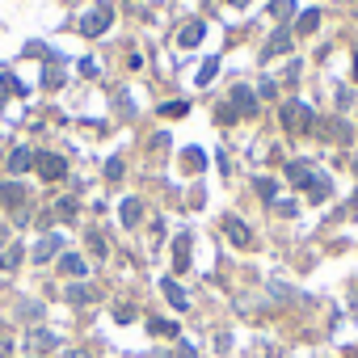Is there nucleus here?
I'll use <instances>...</instances> for the list:
<instances>
[{
    "mask_svg": "<svg viewBox=\"0 0 358 358\" xmlns=\"http://www.w3.org/2000/svg\"><path fill=\"white\" fill-rule=\"evenodd\" d=\"M59 345V337L51 333V329H30V350L34 354H43V350H55Z\"/></svg>",
    "mask_w": 358,
    "mask_h": 358,
    "instance_id": "11",
    "label": "nucleus"
},
{
    "mask_svg": "<svg viewBox=\"0 0 358 358\" xmlns=\"http://www.w3.org/2000/svg\"><path fill=\"white\" fill-rule=\"evenodd\" d=\"M232 5H249V0H232Z\"/></svg>",
    "mask_w": 358,
    "mask_h": 358,
    "instance_id": "30",
    "label": "nucleus"
},
{
    "mask_svg": "<svg viewBox=\"0 0 358 358\" xmlns=\"http://www.w3.org/2000/svg\"><path fill=\"white\" fill-rule=\"evenodd\" d=\"M55 215H59V220H72V215H76V199H59V203H55Z\"/></svg>",
    "mask_w": 358,
    "mask_h": 358,
    "instance_id": "22",
    "label": "nucleus"
},
{
    "mask_svg": "<svg viewBox=\"0 0 358 358\" xmlns=\"http://www.w3.org/2000/svg\"><path fill=\"white\" fill-rule=\"evenodd\" d=\"M173 358H199V350H194L190 341H182V345H177V350H173Z\"/></svg>",
    "mask_w": 358,
    "mask_h": 358,
    "instance_id": "26",
    "label": "nucleus"
},
{
    "mask_svg": "<svg viewBox=\"0 0 358 358\" xmlns=\"http://www.w3.org/2000/svg\"><path fill=\"white\" fill-rule=\"evenodd\" d=\"M224 232H228V241H232V245H241V249H249V245H253L249 228H245V224H241L236 215H228V220H224Z\"/></svg>",
    "mask_w": 358,
    "mask_h": 358,
    "instance_id": "7",
    "label": "nucleus"
},
{
    "mask_svg": "<svg viewBox=\"0 0 358 358\" xmlns=\"http://www.w3.org/2000/svg\"><path fill=\"white\" fill-rule=\"evenodd\" d=\"M110 22H114V9H110V5H97L93 13H85V22H80V34H85V38H97V34H101Z\"/></svg>",
    "mask_w": 358,
    "mask_h": 358,
    "instance_id": "4",
    "label": "nucleus"
},
{
    "mask_svg": "<svg viewBox=\"0 0 358 358\" xmlns=\"http://www.w3.org/2000/svg\"><path fill=\"white\" fill-rule=\"evenodd\" d=\"M203 34H207V26H203V22H190V26H182L177 43H182V47H199V43H203Z\"/></svg>",
    "mask_w": 358,
    "mask_h": 358,
    "instance_id": "15",
    "label": "nucleus"
},
{
    "mask_svg": "<svg viewBox=\"0 0 358 358\" xmlns=\"http://www.w3.org/2000/svg\"><path fill=\"white\" fill-rule=\"evenodd\" d=\"M89 253H93V257H106V241H101V236H97V232H93V236H89Z\"/></svg>",
    "mask_w": 358,
    "mask_h": 358,
    "instance_id": "25",
    "label": "nucleus"
},
{
    "mask_svg": "<svg viewBox=\"0 0 358 358\" xmlns=\"http://www.w3.org/2000/svg\"><path fill=\"white\" fill-rule=\"evenodd\" d=\"M295 30H299V34H316V30H320V13H316V9H308V13H299V22H295Z\"/></svg>",
    "mask_w": 358,
    "mask_h": 358,
    "instance_id": "16",
    "label": "nucleus"
},
{
    "mask_svg": "<svg viewBox=\"0 0 358 358\" xmlns=\"http://www.w3.org/2000/svg\"><path fill=\"white\" fill-rule=\"evenodd\" d=\"M93 299H97V291H93L89 282H72V287H68V303L85 308V303H93Z\"/></svg>",
    "mask_w": 358,
    "mask_h": 358,
    "instance_id": "14",
    "label": "nucleus"
},
{
    "mask_svg": "<svg viewBox=\"0 0 358 358\" xmlns=\"http://www.w3.org/2000/svg\"><path fill=\"white\" fill-rule=\"evenodd\" d=\"M30 358H43V354H30Z\"/></svg>",
    "mask_w": 358,
    "mask_h": 358,
    "instance_id": "31",
    "label": "nucleus"
},
{
    "mask_svg": "<svg viewBox=\"0 0 358 358\" xmlns=\"http://www.w3.org/2000/svg\"><path fill=\"white\" fill-rule=\"evenodd\" d=\"M30 164H34V152L30 148H13L9 152V173H30Z\"/></svg>",
    "mask_w": 358,
    "mask_h": 358,
    "instance_id": "13",
    "label": "nucleus"
},
{
    "mask_svg": "<svg viewBox=\"0 0 358 358\" xmlns=\"http://www.w3.org/2000/svg\"><path fill=\"white\" fill-rule=\"evenodd\" d=\"M354 80H358V51H354Z\"/></svg>",
    "mask_w": 358,
    "mask_h": 358,
    "instance_id": "29",
    "label": "nucleus"
},
{
    "mask_svg": "<svg viewBox=\"0 0 358 358\" xmlns=\"http://www.w3.org/2000/svg\"><path fill=\"white\" fill-rule=\"evenodd\" d=\"M160 291H164V299H169V303H173L177 312H186V308H190V299H186L182 282H173V278H164V282H160Z\"/></svg>",
    "mask_w": 358,
    "mask_h": 358,
    "instance_id": "8",
    "label": "nucleus"
},
{
    "mask_svg": "<svg viewBox=\"0 0 358 358\" xmlns=\"http://www.w3.org/2000/svg\"><path fill=\"white\" fill-rule=\"evenodd\" d=\"M173 270H190V236L173 241Z\"/></svg>",
    "mask_w": 358,
    "mask_h": 358,
    "instance_id": "12",
    "label": "nucleus"
},
{
    "mask_svg": "<svg viewBox=\"0 0 358 358\" xmlns=\"http://www.w3.org/2000/svg\"><path fill=\"white\" fill-rule=\"evenodd\" d=\"M135 224H139V203L127 199V203H122V228H135Z\"/></svg>",
    "mask_w": 358,
    "mask_h": 358,
    "instance_id": "19",
    "label": "nucleus"
},
{
    "mask_svg": "<svg viewBox=\"0 0 358 358\" xmlns=\"http://www.w3.org/2000/svg\"><path fill=\"white\" fill-rule=\"evenodd\" d=\"M34 164H38V173H43V182H59V177L68 173V160L55 156V152H34Z\"/></svg>",
    "mask_w": 358,
    "mask_h": 358,
    "instance_id": "3",
    "label": "nucleus"
},
{
    "mask_svg": "<svg viewBox=\"0 0 358 358\" xmlns=\"http://www.w3.org/2000/svg\"><path fill=\"white\" fill-rule=\"evenodd\" d=\"M215 68H220V59H207V64L199 68V76H194V80H199V85H211V80H215Z\"/></svg>",
    "mask_w": 358,
    "mask_h": 358,
    "instance_id": "21",
    "label": "nucleus"
},
{
    "mask_svg": "<svg viewBox=\"0 0 358 358\" xmlns=\"http://www.w3.org/2000/svg\"><path fill=\"white\" fill-rule=\"evenodd\" d=\"M295 13V0H270V17L274 22H287Z\"/></svg>",
    "mask_w": 358,
    "mask_h": 358,
    "instance_id": "18",
    "label": "nucleus"
},
{
    "mask_svg": "<svg viewBox=\"0 0 358 358\" xmlns=\"http://www.w3.org/2000/svg\"><path fill=\"white\" fill-rule=\"evenodd\" d=\"M287 177H291L295 186H308L316 203H320V199L329 194V177H320V173H316V169H312L308 160H291V164H287Z\"/></svg>",
    "mask_w": 358,
    "mask_h": 358,
    "instance_id": "1",
    "label": "nucleus"
},
{
    "mask_svg": "<svg viewBox=\"0 0 358 358\" xmlns=\"http://www.w3.org/2000/svg\"><path fill=\"white\" fill-rule=\"evenodd\" d=\"M148 329H152V333H160V337H164V333H169V337H177V324H169V320H148Z\"/></svg>",
    "mask_w": 358,
    "mask_h": 358,
    "instance_id": "23",
    "label": "nucleus"
},
{
    "mask_svg": "<svg viewBox=\"0 0 358 358\" xmlns=\"http://www.w3.org/2000/svg\"><path fill=\"white\" fill-rule=\"evenodd\" d=\"M228 101H232V106L220 110L224 118H232V114H253V110H257V106H253V89H245V85H236V89L228 93Z\"/></svg>",
    "mask_w": 358,
    "mask_h": 358,
    "instance_id": "5",
    "label": "nucleus"
},
{
    "mask_svg": "<svg viewBox=\"0 0 358 358\" xmlns=\"http://www.w3.org/2000/svg\"><path fill=\"white\" fill-rule=\"evenodd\" d=\"M0 203H5V207H22L26 203V186L22 182H0Z\"/></svg>",
    "mask_w": 358,
    "mask_h": 358,
    "instance_id": "10",
    "label": "nucleus"
},
{
    "mask_svg": "<svg viewBox=\"0 0 358 358\" xmlns=\"http://www.w3.org/2000/svg\"><path fill=\"white\" fill-rule=\"evenodd\" d=\"M68 358H89V354L85 350H68Z\"/></svg>",
    "mask_w": 358,
    "mask_h": 358,
    "instance_id": "28",
    "label": "nucleus"
},
{
    "mask_svg": "<svg viewBox=\"0 0 358 358\" xmlns=\"http://www.w3.org/2000/svg\"><path fill=\"white\" fill-rule=\"evenodd\" d=\"M59 270H64L68 278H85V274H89V262H85L80 253H64V257H59Z\"/></svg>",
    "mask_w": 358,
    "mask_h": 358,
    "instance_id": "9",
    "label": "nucleus"
},
{
    "mask_svg": "<svg viewBox=\"0 0 358 358\" xmlns=\"http://www.w3.org/2000/svg\"><path fill=\"white\" fill-rule=\"evenodd\" d=\"M106 177H110V182H122V160H118V156L106 164Z\"/></svg>",
    "mask_w": 358,
    "mask_h": 358,
    "instance_id": "24",
    "label": "nucleus"
},
{
    "mask_svg": "<svg viewBox=\"0 0 358 358\" xmlns=\"http://www.w3.org/2000/svg\"><path fill=\"white\" fill-rule=\"evenodd\" d=\"M282 127H287L291 135H303V131L312 127V110H308L303 101H282Z\"/></svg>",
    "mask_w": 358,
    "mask_h": 358,
    "instance_id": "2",
    "label": "nucleus"
},
{
    "mask_svg": "<svg viewBox=\"0 0 358 358\" xmlns=\"http://www.w3.org/2000/svg\"><path fill=\"white\" fill-rule=\"evenodd\" d=\"M59 249H64V236H59V232H47V236H43V241L34 245V266H43V262H51V257H55Z\"/></svg>",
    "mask_w": 358,
    "mask_h": 358,
    "instance_id": "6",
    "label": "nucleus"
},
{
    "mask_svg": "<svg viewBox=\"0 0 358 358\" xmlns=\"http://www.w3.org/2000/svg\"><path fill=\"white\" fill-rule=\"evenodd\" d=\"M17 262H22V245H17V241H13V245H9V249H5V257H0V266H5V270H13V266H17Z\"/></svg>",
    "mask_w": 358,
    "mask_h": 358,
    "instance_id": "20",
    "label": "nucleus"
},
{
    "mask_svg": "<svg viewBox=\"0 0 358 358\" xmlns=\"http://www.w3.org/2000/svg\"><path fill=\"white\" fill-rule=\"evenodd\" d=\"M287 51H291V34L278 30V34L270 38V47H266V59H270V55H287Z\"/></svg>",
    "mask_w": 358,
    "mask_h": 358,
    "instance_id": "17",
    "label": "nucleus"
},
{
    "mask_svg": "<svg viewBox=\"0 0 358 358\" xmlns=\"http://www.w3.org/2000/svg\"><path fill=\"white\" fill-rule=\"evenodd\" d=\"M257 194L262 199H274V182H257Z\"/></svg>",
    "mask_w": 358,
    "mask_h": 358,
    "instance_id": "27",
    "label": "nucleus"
}]
</instances>
